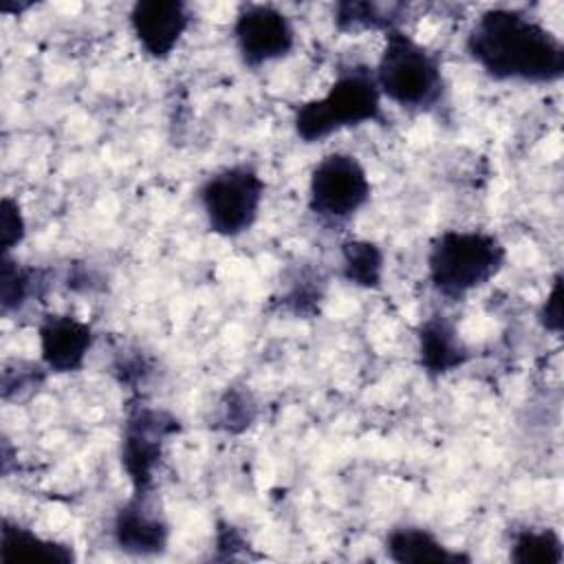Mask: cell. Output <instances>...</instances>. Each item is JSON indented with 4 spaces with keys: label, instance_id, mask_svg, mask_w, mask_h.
I'll return each instance as SVG.
<instances>
[{
    "label": "cell",
    "instance_id": "6da1fadb",
    "mask_svg": "<svg viewBox=\"0 0 564 564\" xmlns=\"http://www.w3.org/2000/svg\"><path fill=\"white\" fill-rule=\"evenodd\" d=\"M465 51L496 82L555 84L564 77V42L522 9L482 11L467 31Z\"/></svg>",
    "mask_w": 564,
    "mask_h": 564
},
{
    "label": "cell",
    "instance_id": "7a4b0ae2",
    "mask_svg": "<svg viewBox=\"0 0 564 564\" xmlns=\"http://www.w3.org/2000/svg\"><path fill=\"white\" fill-rule=\"evenodd\" d=\"M383 97L375 70L368 64L352 62L339 68L335 82L324 95L306 99L293 108V132L311 145L328 137L366 123H383Z\"/></svg>",
    "mask_w": 564,
    "mask_h": 564
},
{
    "label": "cell",
    "instance_id": "3957f363",
    "mask_svg": "<svg viewBox=\"0 0 564 564\" xmlns=\"http://www.w3.org/2000/svg\"><path fill=\"white\" fill-rule=\"evenodd\" d=\"M372 70L381 97L403 110L432 112L445 104L447 79L441 57L401 26L386 33Z\"/></svg>",
    "mask_w": 564,
    "mask_h": 564
},
{
    "label": "cell",
    "instance_id": "277c9868",
    "mask_svg": "<svg viewBox=\"0 0 564 564\" xmlns=\"http://www.w3.org/2000/svg\"><path fill=\"white\" fill-rule=\"evenodd\" d=\"M425 262L432 289L449 302H460L502 271L507 247L491 231L445 229L430 242Z\"/></svg>",
    "mask_w": 564,
    "mask_h": 564
},
{
    "label": "cell",
    "instance_id": "5b68a950",
    "mask_svg": "<svg viewBox=\"0 0 564 564\" xmlns=\"http://www.w3.org/2000/svg\"><path fill=\"white\" fill-rule=\"evenodd\" d=\"M264 181L251 163H234L209 174L198 187V203L207 229L220 238L247 234L264 200Z\"/></svg>",
    "mask_w": 564,
    "mask_h": 564
},
{
    "label": "cell",
    "instance_id": "8992f818",
    "mask_svg": "<svg viewBox=\"0 0 564 564\" xmlns=\"http://www.w3.org/2000/svg\"><path fill=\"white\" fill-rule=\"evenodd\" d=\"M370 178L350 152L324 154L308 174V212L324 225L350 220L370 200Z\"/></svg>",
    "mask_w": 564,
    "mask_h": 564
},
{
    "label": "cell",
    "instance_id": "52a82bcc",
    "mask_svg": "<svg viewBox=\"0 0 564 564\" xmlns=\"http://www.w3.org/2000/svg\"><path fill=\"white\" fill-rule=\"evenodd\" d=\"M178 430L181 423L170 412L145 403L130 405L121 432V467L132 494L154 491V474L161 465L163 447Z\"/></svg>",
    "mask_w": 564,
    "mask_h": 564
},
{
    "label": "cell",
    "instance_id": "ba28073f",
    "mask_svg": "<svg viewBox=\"0 0 564 564\" xmlns=\"http://www.w3.org/2000/svg\"><path fill=\"white\" fill-rule=\"evenodd\" d=\"M231 35L240 62L251 70L289 57L297 40L293 20L282 9L262 2L238 7Z\"/></svg>",
    "mask_w": 564,
    "mask_h": 564
},
{
    "label": "cell",
    "instance_id": "9c48e42d",
    "mask_svg": "<svg viewBox=\"0 0 564 564\" xmlns=\"http://www.w3.org/2000/svg\"><path fill=\"white\" fill-rule=\"evenodd\" d=\"M128 24L141 51L163 62L189 29L192 11L181 0H137L128 11Z\"/></svg>",
    "mask_w": 564,
    "mask_h": 564
},
{
    "label": "cell",
    "instance_id": "30bf717a",
    "mask_svg": "<svg viewBox=\"0 0 564 564\" xmlns=\"http://www.w3.org/2000/svg\"><path fill=\"white\" fill-rule=\"evenodd\" d=\"M40 359L48 372H79L95 344L88 322L68 313H48L37 324Z\"/></svg>",
    "mask_w": 564,
    "mask_h": 564
},
{
    "label": "cell",
    "instance_id": "8fae6325",
    "mask_svg": "<svg viewBox=\"0 0 564 564\" xmlns=\"http://www.w3.org/2000/svg\"><path fill=\"white\" fill-rule=\"evenodd\" d=\"M112 538L130 555H161L170 542V524L152 494H132L115 513Z\"/></svg>",
    "mask_w": 564,
    "mask_h": 564
},
{
    "label": "cell",
    "instance_id": "7c38bea8",
    "mask_svg": "<svg viewBox=\"0 0 564 564\" xmlns=\"http://www.w3.org/2000/svg\"><path fill=\"white\" fill-rule=\"evenodd\" d=\"M419 341V366L430 379L445 377L458 368H463L471 352L452 317L445 313H432L416 328Z\"/></svg>",
    "mask_w": 564,
    "mask_h": 564
},
{
    "label": "cell",
    "instance_id": "4fadbf2b",
    "mask_svg": "<svg viewBox=\"0 0 564 564\" xmlns=\"http://www.w3.org/2000/svg\"><path fill=\"white\" fill-rule=\"evenodd\" d=\"M386 553L397 564H458L469 562V555L452 551L430 529L401 524L388 531Z\"/></svg>",
    "mask_w": 564,
    "mask_h": 564
},
{
    "label": "cell",
    "instance_id": "5bb4252c",
    "mask_svg": "<svg viewBox=\"0 0 564 564\" xmlns=\"http://www.w3.org/2000/svg\"><path fill=\"white\" fill-rule=\"evenodd\" d=\"M75 551L70 544L48 540L37 535L35 531L13 522L9 518L2 520L0 529V562H75Z\"/></svg>",
    "mask_w": 564,
    "mask_h": 564
},
{
    "label": "cell",
    "instance_id": "9a60e30c",
    "mask_svg": "<svg viewBox=\"0 0 564 564\" xmlns=\"http://www.w3.org/2000/svg\"><path fill=\"white\" fill-rule=\"evenodd\" d=\"M46 284V271L37 267H26L11 258V253L2 256L0 267V308L2 315L22 311L31 297L40 295V289Z\"/></svg>",
    "mask_w": 564,
    "mask_h": 564
},
{
    "label": "cell",
    "instance_id": "2e32d148",
    "mask_svg": "<svg viewBox=\"0 0 564 564\" xmlns=\"http://www.w3.org/2000/svg\"><path fill=\"white\" fill-rule=\"evenodd\" d=\"M341 278L359 289H379L383 282V251L377 242L350 238L341 242Z\"/></svg>",
    "mask_w": 564,
    "mask_h": 564
},
{
    "label": "cell",
    "instance_id": "e0dca14e",
    "mask_svg": "<svg viewBox=\"0 0 564 564\" xmlns=\"http://www.w3.org/2000/svg\"><path fill=\"white\" fill-rule=\"evenodd\" d=\"M399 4H377V2H337L333 9V22L341 33L359 31H383L399 29Z\"/></svg>",
    "mask_w": 564,
    "mask_h": 564
},
{
    "label": "cell",
    "instance_id": "ac0fdd59",
    "mask_svg": "<svg viewBox=\"0 0 564 564\" xmlns=\"http://www.w3.org/2000/svg\"><path fill=\"white\" fill-rule=\"evenodd\" d=\"M509 557L518 564H562L564 542L551 527H524L513 531Z\"/></svg>",
    "mask_w": 564,
    "mask_h": 564
},
{
    "label": "cell",
    "instance_id": "d6986e66",
    "mask_svg": "<svg viewBox=\"0 0 564 564\" xmlns=\"http://www.w3.org/2000/svg\"><path fill=\"white\" fill-rule=\"evenodd\" d=\"M322 278L319 275H300L293 280L286 295H282V304L295 315H313L317 311V302L322 300Z\"/></svg>",
    "mask_w": 564,
    "mask_h": 564
},
{
    "label": "cell",
    "instance_id": "ffe728a7",
    "mask_svg": "<svg viewBox=\"0 0 564 564\" xmlns=\"http://www.w3.org/2000/svg\"><path fill=\"white\" fill-rule=\"evenodd\" d=\"M26 238V220L15 198L4 196L0 203V247L2 256L11 253Z\"/></svg>",
    "mask_w": 564,
    "mask_h": 564
},
{
    "label": "cell",
    "instance_id": "44dd1931",
    "mask_svg": "<svg viewBox=\"0 0 564 564\" xmlns=\"http://www.w3.org/2000/svg\"><path fill=\"white\" fill-rule=\"evenodd\" d=\"M44 370L46 366L40 364H22L15 361V368L4 366L2 370V397L11 399V392L22 397L24 392H31L44 381Z\"/></svg>",
    "mask_w": 564,
    "mask_h": 564
},
{
    "label": "cell",
    "instance_id": "7402d4cb",
    "mask_svg": "<svg viewBox=\"0 0 564 564\" xmlns=\"http://www.w3.org/2000/svg\"><path fill=\"white\" fill-rule=\"evenodd\" d=\"M538 322L551 335H560L562 333V273H555L553 284H551L544 302L540 304Z\"/></svg>",
    "mask_w": 564,
    "mask_h": 564
}]
</instances>
